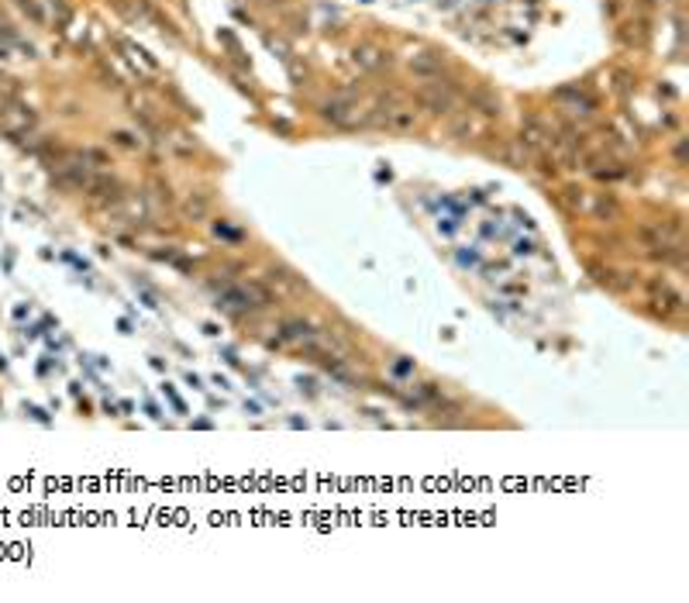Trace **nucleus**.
Masks as SVG:
<instances>
[{"label": "nucleus", "instance_id": "obj_1", "mask_svg": "<svg viewBox=\"0 0 689 603\" xmlns=\"http://www.w3.org/2000/svg\"><path fill=\"white\" fill-rule=\"evenodd\" d=\"M242 290H245V297L252 300V307H255V311H266V307L273 304V290H269L266 283H259V280H245V283H242Z\"/></svg>", "mask_w": 689, "mask_h": 603}, {"label": "nucleus", "instance_id": "obj_3", "mask_svg": "<svg viewBox=\"0 0 689 603\" xmlns=\"http://www.w3.org/2000/svg\"><path fill=\"white\" fill-rule=\"evenodd\" d=\"M186 210H190V217H200V214H203V203H193V201H190V203H186Z\"/></svg>", "mask_w": 689, "mask_h": 603}, {"label": "nucleus", "instance_id": "obj_2", "mask_svg": "<svg viewBox=\"0 0 689 603\" xmlns=\"http://www.w3.org/2000/svg\"><path fill=\"white\" fill-rule=\"evenodd\" d=\"M283 338L286 341H303V345H307V341L318 338V331L303 321H283Z\"/></svg>", "mask_w": 689, "mask_h": 603}]
</instances>
